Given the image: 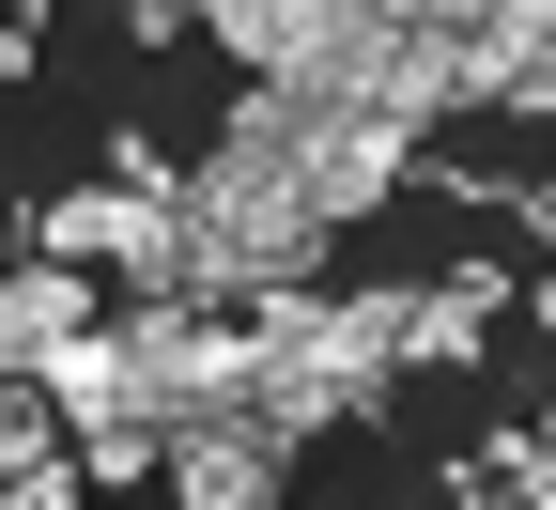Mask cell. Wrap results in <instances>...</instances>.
<instances>
[{
    "mask_svg": "<svg viewBox=\"0 0 556 510\" xmlns=\"http://www.w3.org/2000/svg\"><path fill=\"white\" fill-rule=\"evenodd\" d=\"M402 310L417 295H325V278L263 295L248 310V340H263L248 418L278 433V449H309V433H340V418H387L402 402Z\"/></svg>",
    "mask_w": 556,
    "mask_h": 510,
    "instance_id": "cell-1",
    "label": "cell"
},
{
    "mask_svg": "<svg viewBox=\"0 0 556 510\" xmlns=\"http://www.w3.org/2000/svg\"><path fill=\"white\" fill-rule=\"evenodd\" d=\"M170 216H186V295H217V310H263V295H294V278H325V216L294 201V156L201 139Z\"/></svg>",
    "mask_w": 556,
    "mask_h": 510,
    "instance_id": "cell-2",
    "label": "cell"
},
{
    "mask_svg": "<svg viewBox=\"0 0 556 510\" xmlns=\"http://www.w3.org/2000/svg\"><path fill=\"white\" fill-rule=\"evenodd\" d=\"M109 340H124L139 418H155V433H186V418H248V372H263L248 310H217V295H124Z\"/></svg>",
    "mask_w": 556,
    "mask_h": 510,
    "instance_id": "cell-3",
    "label": "cell"
},
{
    "mask_svg": "<svg viewBox=\"0 0 556 510\" xmlns=\"http://www.w3.org/2000/svg\"><path fill=\"white\" fill-rule=\"evenodd\" d=\"M16 248L47 263H93L124 295H186V216L155 186H78V201H16Z\"/></svg>",
    "mask_w": 556,
    "mask_h": 510,
    "instance_id": "cell-4",
    "label": "cell"
},
{
    "mask_svg": "<svg viewBox=\"0 0 556 510\" xmlns=\"http://www.w3.org/2000/svg\"><path fill=\"white\" fill-rule=\"evenodd\" d=\"M402 171H417V139H387V124H356V109H309V139H294V201L325 216H371V201H402Z\"/></svg>",
    "mask_w": 556,
    "mask_h": 510,
    "instance_id": "cell-5",
    "label": "cell"
},
{
    "mask_svg": "<svg viewBox=\"0 0 556 510\" xmlns=\"http://www.w3.org/2000/svg\"><path fill=\"white\" fill-rule=\"evenodd\" d=\"M278 464H294V449H278L263 418H186L170 449H155V480L186 510H278Z\"/></svg>",
    "mask_w": 556,
    "mask_h": 510,
    "instance_id": "cell-6",
    "label": "cell"
},
{
    "mask_svg": "<svg viewBox=\"0 0 556 510\" xmlns=\"http://www.w3.org/2000/svg\"><path fill=\"white\" fill-rule=\"evenodd\" d=\"M78 325H109V310H93V263H47V248L0 263V372H47Z\"/></svg>",
    "mask_w": 556,
    "mask_h": 510,
    "instance_id": "cell-7",
    "label": "cell"
},
{
    "mask_svg": "<svg viewBox=\"0 0 556 510\" xmlns=\"http://www.w3.org/2000/svg\"><path fill=\"white\" fill-rule=\"evenodd\" d=\"M510 295H526V278H510V263H448V278H433V295H417V310H402V372H464V356H479V340H495V310H510Z\"/></svg>",
    "mask_w": 556,
    "mask_h": 510,
    "instance_id": "cell-8",
    "label": "cell"
},
{
    "mask_svg": "<svg viewBox=\"0 0 556 510\" xmlns=\"http://www.w3.org/2000/svg\"><path fill=\"white\" fill-rule=\"evenodd\" d=\"M62 449H78V480H155L170 433H155V418H93V433H62Z\"/></svg>",
    "mask_w": 556,
    "mask_h": 510,
    "instance_id": "cell-9",
    "label": "cell"
},
{
    "mask_svg": "<svg viewBox=\"0 0 556 510\" xmlns=\"http://www.w3.org/2000/svg\"><path fill=\"white\" fill-rule=\"evenodd\" d=\"M109 186H155V201H170V186H186V156H170V139H139V124H124V139H109Z\"/></svg>",
    "mask_w": 556,
    "mask_h": 510,
    "instance_id": "cell-10",
    "label": "cell"
},
{
    "mask_svg": "<svg viewBox=\"0 0 556 510\" xmlns=\"http://www.w3.org/2000/svg\"><path fill=\"white\" fill-rule=\"evenodd\" d=\"M479 216H510V233H541V248H556V171H526V186L495 171V201H479Z\"/></svg>",
    "mask_w": 556,
    "mask_h": 510,
    "instance_id": "cell-11",
    "label": "cell"
},
{
    "mask_svg": "<svg viewBox=\"0 0 556 510\" xmlns=\"http://www.w3.org/2000/svg\"><path fill=\"white\" fill-rule=\"evenodd\" d=\"M124 32H139V47H186V32H201V0H124Z\"/></svg>",
    "mask_w": 556,
    "mask_h": 510,
    "instance_id": "cell-12",
    "label": "cell"
},
{
    "mask_svg": "<svg viewBox=\"0 0 556 510\" xmlns=\"http://www.w3.org/2000/svg\"><path fill=\"white\" fill-rule=\"evenodd\" d=\"M479 510H556V480H541V495H479Z\"/></svg>",
    "mask_w": 556,
    "mask_h": 510,
    "instance_id": "cell-13",
    "label": "cell"
},
{
    "mask_svg": "<svg viewBox=\"0 0 556 510\" xmlns=\"http://www.w3.org/2000/svg\"><path fill=\"white\" fill-rule=\"evenodd\" d=\"M541 449H556V402H541Z\"/></svg>",
    "mask_w": 556,
    "mask_h": 510,
    "instance_id": "cell-14",
    "label": "cell"
}]
</instances>
